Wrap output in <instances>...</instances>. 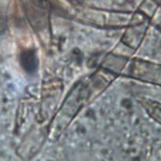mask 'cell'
<instances>
[{
	"mask_svg": "<svg viewBox=\"0 0 161 161\" xmlns=\"http://www.w3.org/2000/svg\"><path fill=\"white\" fill-rule=\"evenodd\" d=\"M150 113L152 114V115H154V117L160 120L161 121V107L158 106V107H155V108H150Z\"/></svg>",
	"mask_w": 161,
	"mask_h": 161,
	"instance_id": "2",
	"label": "cell"
},
{
	"mask_svg": "<svg viewBox=\"0 0 161 161\" xmlns=\"http://www.w3.org/2000/svg\"><path fill=\"white\" fill-rule=\"evenodd\" d=\"M20 61L23 68L29 72H34L37 64V59L35 51L29 49L22 52Z\"/></svg>",
	"mask_w": 161,
	"mask_h": 161,
	"instance_id": "1",
	"label": "cell"
}]
</instances>
